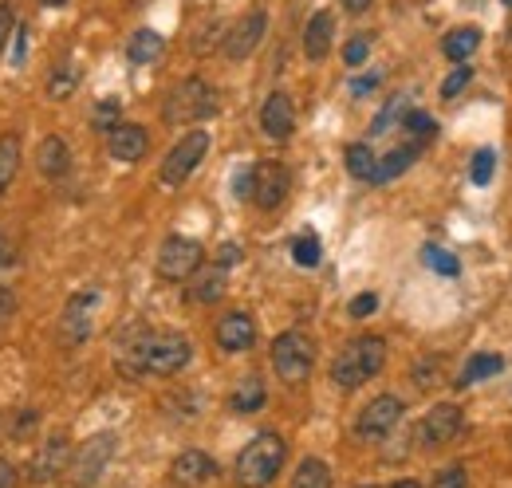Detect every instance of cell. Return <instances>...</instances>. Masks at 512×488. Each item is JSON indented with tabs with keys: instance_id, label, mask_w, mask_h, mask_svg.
I'll use <instances>...</instances> for the list:
<instances>
[{
	"instance_id": "31",
	"label": "cell",
	"mask_w": 512,
	"mask_h": 488,
	"mask_svg": "<svg viewBox=\"0 0 512 488\" xmlns=\"http://www.w3.org/2000/svg\"><path fill=\"white\" fill-rule=\"evenodd\" d=\"M414 107H410V99L406 95H394L390 103H386L383 111L375 115V126H371V134H390V130H398L402 122H406V115H410Z\"/></svg>"
},
{
	"instance_id": "41",
	"label": "cell",
	"mask_w": 512,
	"mask_h": 488,
	"mask_svg": "<svg viewBox=\"0 0 512 488\" xmlns=\"http://www.w3.org/2000/svg\"><path fill=\"white\" fill-rule=\"evenodd\" d=\"M375 307H379V296L375 292H363V296L351 300L347 311H351V319H367V315H375Z\"/></svg>"
},
{
	"instance_id": "22",
	"label": "cell",
	"mask_w": 512,
	"mask_h": 488,
	"mask_svg": "<svg viewBox=\"0 0 512 488\" xmlns=\"http://www.w3.org/2000/svg\"><path fill=\"white\" fill-rule=\"evenodd\" d=\"M162 52H166V40H162V32H154V28H138L127 44V60L134 63V67L154 63Z\"/></svg>"
},
{
	"instance_id": "16",
	"label": "cell",
	"mask_w": 512,
	"mask_h": 488,
	"mask_svg": "<svg viewBox=\"0 0 512 488\" xmlns=\"http://www.w3.org/2000/svg\"><path fill=\"white\" fill-rule=\"evenodd\" d=\"M217 477V461L201 449H186L174 465H170V481L178 488H201Z\"/></svg>"
},
{
	"instance_id": "39",
	"label": "cell",
	"mask_w": 512,
	"mask_h": 488,
	"mask_svg": "<svg viewBox=\"0 0 512 488\" xmlns=\"http://www.w3.org/2000/svg\"><path fill=\"white\" fill-rule=\"evenodd\" d=\"M371 56V36H355V40H347V48H343V60L351 63V67H363Z\"/></svg>"
},
{
	"instance_id": "1",
	"label": "cell",
	"mask_w": 512,
	"mask_h": 488,
	"mask_svg": "<svg viewBox=\"0 0 512 488\" xmlns=\"http://www.w3.org/2000/svg\"><path fill=\"white\" fill-rule=\"evenodd\" d=\"M193 359L190 339L182 331H150L142 323L127 327L115 347V363L127 378L142 374H178Z\"/></svg>"
},
{
	"instance_id": "35",
	"label": "cell",
	"mask_w": 512,
	"mask_h": 488,
	"mask_svg": "<svg viewBox=\"0 0 512 488\" xmlns=\"http://www.w3.org/2000/svg\"><path fill=\"white\" fill-rule=\"evenodd\" d=\"M493 170H497V154H493V150H477V154H473V166H469L473 185H489L493 182Z\"/></svg>"
},
{
	"instance_id": "36",
	"label": "cell",
	"mask_w": 512,
	"mask_h": 488,
	"mask_svg": "<svg viewBox=\"0 0 512 488\" xmlns=\"http://www.w3.org/2000/svg\"><path fill=\"white\" fill-rule=\"evenodd\" d=\"M91 126L95 130H115L119 126V99H103V103H95V111H91Z\"/></svg>"
},
{
	"instance_id": "10",
	"label": "cell",
	"mask_w": 512,
	"mask_h": 488,
	"mask_svg": "<svg viewBox=\"0 0 512 488\" xmlns=\"http://www.w3.org/2000/svg\"><path fill=\"white\" fill-rule=\"evenodd\" d=\"M288 189H292L288 166H280V162H260V166H253V201L264 213L280 209L288 201Z\"/></svg>"
},
{
	"instance_id": "46",
	"label": "cell",
	"mask_w": 512,
	"mask_h": 488,
	"mask_svg": "<svg viewBox=\"0 0 512 488\" xmlns=\"http://www.w3.org/2000/svg\"><path fill=\"white\" fill-rule=\"evenodd\" d=\"M237 197H253V170L237 174Z\"/></svg>"
},
{
	"instance_id": "32",
	"label": "cell",
	"mask_w": 512,
	"mask_h": 488,
	"mask_svg": "<svg viewBox=\"0 0 512 488\" xmlns=\"http://www.w3.org/2000/svg\"><path fill=\"white\" fill-rule=\"evenodd\" d=\"M292 488H331V469L320 457H304L296 477H292Z\"/></svg>"
},
{
	"instance_id": "3",
	"label": "cell",
	"mask_w": 512,
	"mask_h": 488,
	"mask_svg": "<svg viewBox=\"0 0 512 488\" xmlns=\"http://www.w3.org/2000/svg\"><path fill=\"white\" fill-rule=\"evenodd\" d=\"M386 366V343L379 335H363V339H351L339 359L331 363V378L339 390H359L363 382H371L379 370Z\"/></svg>"
},
{
	"instance_id": "23",
	"label": "cell",
	"mask_w": 512,
	"mask_h": 488,
	"mask_svg": "<svg viewBox=\"0 0 512 488\" xmlns=\"http://www.w3.org/2000/svg\"><path fill=\"white\" fill-rule=\"evenodd\" d=\"M477 48H481V28H473V24L453 28V32H446V40H442V52H446L449 63H469V56Z\"/></svg>"
},
{
	"instance_id": "2",
	"label": "cell",
	"mask_w": 512,
	"mask_h": 488,
	"mask_svg": "<svg viewBox=\"0 0 512 488\" xmlns=\"http://www.w3.org/2000/svg\"><path fill=\"white\" fill-rule=\"evenodd\" d=\"M284 461H288V441L280 433H256L237 457V485L268 488L284 469Z\"/></svg>"
},
{
	"instance_id": "8",
	"label": "cell",
	"mask_w": 512,
	"mask_h": 488,
	"mask_svg": "<svg viewBox=\"0 0 512 488\" xmlns=\"http://www.w3.org/2000/svg\"><path fill=\"white\" fill-rule=\"evenodd\" d=\"M115 457V433H95L91 441H83V449L71 457V465H67V473H71V481L79 488L95 485L99 481V473L107 469V461Z\"/></svg>"
},
{
	"instance_id": "38",
	"label": "cell",
	"mask_w": 512,
	"mask_h": 488,
	"mask_svg": "<svg viewBox=\"0 0 512 488\" xmlns=\"http://www.w3.org/2000/svg\"><path fill=\"white\" fill-rule=\"evenodd\" d=\"M438 374H442V359H422L414 366V386L430 390V386H438Z\"/></svg>"
},
{
	"instance_id": "21",
	"label": "cell",
	"mask_w": 512,
	"mask_h": 488,
	"mask_svg": "<svg viewBox=\"0 0 512 488\" xmlns=\"http://www.w3.org/2000/svg\"><path fill=\"white\" fill-rule=\"evenodd\" d=\"M264 402H268V390H264L260 374H245L229 394V410L233 414H256V410H264Z\"/></svg>"
},
{
	"instance_id": "11",
	"label": "cell",
	"mask_w": 512,
	"mask_h": 488,
	"mask_svg": "<svg viewBox=\"0 0 512 488\" xmlns=\"http://www.w3.org/2000/svg\"><path fill=\"white\" fill-rule=\"evenodd\" d=\"M264 32H268V12L264 8H253V12H245L237 24H233V32L225 36V56L233 63L249 60L256 52V44L264 40Z\"/></svg>"
},
{
	"instance_id": "48",
	"label": "cell",
	"mask_w": 512,
	"mask_h": 488,
	"mask_svg": "<svg viewBox=\"0 0 512 488\" xmlns=\"http://www.w3.org/2000/svg\"><path fill=\"white\" fill-rule=\"evenodd\" d=\"M343 8H347L351 16H359V12H367V8H371V0H343Z\"/></svg>"
},
{
	"instance_id": "12",
	"label": "cell",
	"mask_w": 512,
	"mask_h": 488,
	"mask_svg": "<svg viewBox=\"0 0 512 488\" xmlns=\"http://www.w3.org/2000/svg\"><path fill=\"white\" fill-rule=\"evenodd\" d=\"M457 433H461V410H457L453 402H442V406H434V410L418 422V445H422V449H442Z\"/></svg>"
},
{
	"instance_id": "14",
	"label": "cell",
	"mask_w": 512,
	"mask_h": 488,
	"mask_svg": "<svg viewBox=\"0 0 512 488\" xmlns=\"http://www.w3.org/2000/svg\"><path fill=\"white\" fill-rule=\"evenodd\" d=\"M217 347L229 351V355H241V351H253L256 343V323L249 311H229L217 319Z\"/></svg>"
},
{
	"instance_id": "19",
	"label": "cell",
	"mask_w": 512,
	"mask_h": 488,
	"mask_svg": "<svg viewBox=\"0 0 512 488\" xmlns=\"http://www.w3.org/2000/svg\"><path fill=\"white\" fill-rule=\"evenodd\" d=\"M36 170H40L48 182H60V178H67V170H71V150H67L64 138L48 134V138L40 142V150H36Z\"/></svg>"
},
{
	"instance_id": "15",
	"label": "cell",
	"mask_w": 512,
	"mask_h": 488,
	"mask_svg": "<svg viewBox=\"0 0 512 488\" xmlns=\"http://www.w3.org/2000/svg\"><path fill=\"white\" fill-rule=\"evenodd\" d=\"M260 130L272 138V142H288L292 130H296V107L284 91H272L260 107Z\"/></svg>"
},
{
	"instance_id": "6",
	"label": "cell",
	"mask_w": 512,
	"mask_h": 488,
	"mask_svg": "<svg viewBox=\"0 0 512 488\" xmlns=\"http://www.w3.org/2000/svg\"><path fill=\"white\" fill-rule=\"evenodd\" d=\"M205 154H209V130H190V134H182V142H174V150L162 158V170H158L162 185L190 182V174L205 162Z\"/></svg>"
},
{
	"instance_id": "53",
	"label": "cell",
	"mask_w": 512,
	"mask_h": 488,
	"mask_svg": "<svg viewBox=\"0 0 512 488\" xmlns=\"http://www.w3.org/2000/svg\"><path fill=\"white\" fill-rule=\"evenodd\" d=\"M505 4H509V8H512V0H505Z\"/></svg>"
},
{
	"instance_id": "52",
	"label": "cell",
	"mask_w": 512,
	"mask_h": 488,
	"mask_svg": "<svg viewBox=\"0 0 512 488\" xmlns=\"http://www.w3.org/2000/svg\"><path fill=\"white\" fill-rule=\"evenodd\" d=\"M390 488H422L418 481H398V485H390Z\"/></svg>"
},
{
	"instance_id": "18",
	"label": "cell",
	"mask_w": 512,
	"mask_h": 488,
	"mask_svg": "<svg viewBox=\"0 0 512 488\" xmlns=\"http://www.w3.org/2000/svg\"><path fill=\"white\" fill-rule=\"evenodd\" d=\"M67 465H71L67 437H48L44 449L36 453V461H32V481H56L60 473H67Z\"/></svg>"
},
{
	"instance_id": "44",
	"label": "cell",
	"mask_w": 512,
	"mask_h": 488,
	"mask_svg": "<svg viewBox=\"0 0 512 488\" xmlns=\"http://www.w3.org/2000/svg\"><path fill=\"white\" fill-rule=\"evenodd\" d=\"M12 311H16V296L8 288H0V327L12 319Z\"/></svg>"
},
{
	"instance_id": "25",
	"label": "cell",
	"mask_w": 512,
	"mask_h": 488,
	"mask_svg": "<svg viewBox=\"0 0 512 488\" xmlns=\"http://www.w3.org/2000/svg\"><path fill=\"white\" fill-rule=\"evenodd\" d=\"M505 370V359L501 355H469V363L461 366V374H457V386H477V382H485V378H497Z\"/></svg>"
},
{
	"instance_id": "47",
	"label": "cell",
	"mask_w": 512,
	"mask_h": 488,
	"mask_svg": "<svg viewBox=\"0 0 512 488\" xmlns=\"http://www.w3.org/2000/svg\"><path fill=\"white\" fill-rule=\"evenodd\" d=\"M24 48H28V32L16 28V56H12V63H24Z\"/></svg>"
},
{
	"instance_id": "26",
	"label": "cell",
	"mask_w": 512,
	"mask_h": 488,
	"mask_svg": "<svg viewBox=\"0 0 512 488\" xmlns=\"http://www.w3.org/2000/svg\"><path fill=\"white\" fill-rule=\"evenodd\" d=\"M375 170H379V154L367 142H351L347 146V174L359 182H375Z\"/></svg>"
},
{
	"instance_id": "27",
	"label": "cell",
	"mask_w": 512,
	"mask_h": 488,
	"mask_svg": "<svg viewBox=\"0 0 512 488\" xmlns=\"http://www.w3.org/2000/svg\"><path fill=\"white\" fill-rule=\"evenodd\" d=\"M402 134H406V142H410V146L426 150V146L438 138V122L430 119L426 111H410V115H406V122H402Z\"/></svg>"
},
{
	"instance_id": "30",
	"label": "cell",
	"mask_w": 512,
	"mask_h": 488,
	"mask_svg": "<svg viewBox=\"0 0 512 488\" xmlns=\"http://www.w3.org/2000/svg\"><path fill=\"white\" fill-rule=\"evenodd\" d=\"M75 87H79V67L71 60H60L52 67V75H48V95L60 103L67 95H75Z\"/></svg>"
},
{
	"instance_id": "34",
	"label": "cell",
	"mask_w": 512,
	"mask_h": 488,
	"mask_svg": "<svg viewBox=\"0 0 512 488\" xmlns=\"http://www.w3.org/2000/svg\"><path fill=\"white\" fill-rule=\"evenodd\" d=\"M292 260H296L300 268H316V264H320V237H316V233H300V237L292 241Z\"/></svg>"
},
{
	"instance_id": "13",
	"label": "cell",
	"mask_w": 512,
	"mask_h": 488,
	"mask_svg": "<svg viewBox=\"0 0 512 488\" xmlns=\"http://www.w3.org/2000/svg\"><path fill=\"white\" fill-rule=\"evenodd\" d=\"M99 292L95 288H83V292H75L71 300H67L64 315H60V335H64L67 343H83L87 335H91V315H95V307H99Z\"/></svg>"
},
{
	"instance_id": "54",
	"label": "cell",
	"mask_w": 512,
	"mask_h": 488,
	"mask_svg": "<svg viewBox=\"0 0 512 488\" xmlns=\"http://www.w3.org/2000/svg\"><path fill=\"white\" fill-rule=\"evenodd\" d=\"M363 488H371V485H363Z\"/></svg>"
},
{
	"instance_id": "49",
	"label": "cell",
	"mask_w": 512,
	"mask_h": 488,
	"mask_svg": "<svg viewBox=\"0 0 512 488\" xmlns=\"http://www.w3.org/2000/svg\"><path fill=\"white\" fill-rule=\"evenodd\" d=\"M12 473H16V469H12L8 461H0V488H8V485H12V481H16Z\"/></svg>"
},
{
	"instance_id": "51",
	"label": "cell",
	"mask_w": 512,
	"mask_h": 488,
	"mask_svg": "<svg viewBox=\"0 0 512 488\" xmlns=\"http://www.w3.org/2000/svg\"><path fill=\"white\" fill-rule=\"evenodd\" d=\"M40 4H44V8H64L67 0H40Z\"/></svg>"
},
{
	"instance_id": "4",
	"label": "cell",
	"mask_w": 512,
	"mask_h": 488,
	"mask_svg": "<svg viewBox=\"0 0 512 488\" xmlns=\"http://www.w3.org/2000/svg\"><path fill=\"white\" fill-rule=\"evenodd\" d=\"M162 115H166L170 126H190V122L209 119V115H217V91H213L201 75H190V79H182V83L170 91Z\"/></svg>"
},
{
	"instance_id": "40",
	"label": "cell",
	"mask_w": 512,
	"mask_h": 488,
	"mask_svg": "<svg viewBox=\"0 0 512 488\" xmlns=\"http://www.w3.org/2000/svg\"><path fill=\"white\" fill-rule=\"evenodd\" d=\"M434 488H469V477H465L461 465H449V469H442V473L434 477Z\"/></svg>"
},
{
	"instance_id": "5",
	"label": "cell",
	"mask_w": 512,
	"mask_h": 488,
	"mask_svg": "<svg viewBox=\"0 0 512 488\" xmlns=\"http://www.w3.org/2000/svg\"><path fill=\"white\" fill-rule=\"evenodd\" d=\"M272 366L288 386L308 382L312 366H316V343L304 331H284L272 339Z\"/></svg>"
},
{
	"instance_id": "17",
	"label": "cell",
	"mask_w": 512,
	"mask_h": 488,
	"mask_svg": "<svg viewBox=\"0 0 512 488\" xmlns=\"http://www.w3.org/2000/svg\"><path fill=\"white\" fill-rule=\"evenodd\" d=\"M107 146H111V158H115V162H138V158H146V150H150V134H146V126H138V122H119V126L111 130Z\"/></svg>"
},
{
	"instance_id": "37",
	"label": "cell",
	"mask_w": 512,
	"mask_h": 488,
	"mask_svg": "<svg viewBox=\"0 0 512 488\" xmlns=\"http://www.w3.org/2000/svg\"><path fill=\"white\" fill-rule=\"evenodd\" d=\"M469 79H473V67H469V63H457V71L442 83V99H457V95L469 87Z\"/></svg>"
},
{
	"instance_id": "33",
	"label": "cell",
	"mask_w": 512,
	"mask_h": 488,
	"mask_svg": "<svg viewBox=\"0 0 512 488\" xmlns=\"http://www.w3.org/2000/svg\"><path fill=\"white\" fill-rule=\"evenodd\" d=\"M422 264H426L430 272H438V276H457V272H461L457 256L446 252V248H438V244H426V248H422Z\"/></svg>"
},
{
	"instance_id": "24",
	"label": "cell",
	"mask_w": 512,
	"mask_h": 488,
	"mask_svg": "<svg viewBox=\"0 0 512 488\" xmlns=\"http://www.w3.org/2000/svg\"><path fill=\"white\" fill-rule=\"evenodd\" d=\"M422 150L418 146H410V142H402V146H394L386 158H379V170H375V185H386L394 182L398 174H406L410 166H414V158H418Z\"/></svg>"
},
{
	"instance_id": "7",
	"label": "cell",
	"mask_w": 512,
	"mask_h": 488,
	"mask_svg": "<svg viewBox=\"0 0 512 488\" xmlns=\"http://www.w3.org/2000/svg\"><path fill=\"white\" fill-rule=\"evenodd\" d=\"M201 244L193 241V237H166L162 248H158V276L162 280H190L197 276V268H201Z\"/></svg>"
},
{
	"instance_id": "43",
	"label": "cell",
	"mask_w": 512,
	"mask_h": 488,
	"mask_svg": "<svg viewBox=\"0 0 512 488\" xmlns=\"http://www.w3.org/2000/svg\"><path fill=\"white\" fill-rule=\"evenodd\" d=\"M12 24H16V16H12V4H0V52H4L8 36H12Z\"/></svg>"
},
{
	"instance_id": "29",
	"label": "cell",
	"mask_w": 512,
	"mask_h": 488,
	"mask_svg": "<svg viewBox=\"0 0 512 488\" xmlns=\"http://www.w3.org/2000/svg\"><path fill=\"white\" fill-rule=\"evenodd\" d=\"M16 170H20V138L16 134H4L0 138V197L12 189Z\"/></svg>"
},
{
	"instance_id": "45",
	"label": "cell",
	"mask_w": 512,
	"mask_h": 488,
	"mask_svg": "<svg viewBox=\"0 0 512 488\" xmlns=\"http://www.w3.org/2000/svg\"><path fill=\"white\" fill-rule=\"evenodd\" d=\"M237 260H241V248H237V244H221L217 264H221V268H229V264H237Z\"/></svg>"
},
{
	"instance_id": "9",
	"label": "cell",
	"mask_w": 512,
	"mask_h": 488,
	"mask_svg": "<svg viewBox=\"0 0 512 488\" xmlns=\"http://www.w3.org/2000/svg\"><path fill=\"white\" fill-rule=\"evenodd\" d=\"M402 398H394V394H379V398H371L363 410H359V418H355V433L359 437H367V441H375V437H386L390 429L402 422Z\"/></svg>"
},
{
	"instance_id": "42",
	"label": "cell",
	"mask_w": 512,
	"mask_h": 488,
	"mask_svg": "<svg viewBox=\"0 0 512 488\" xmlns=\"http://www.w3.org/2000/svg\"><path fill=\"white\" fill-rule=\"evenodd\" d=\"M379 83H383V75H379V71H371V75H363V79H355V83H351V95H359V99H363V95H371Z\"/></svg>"
},
{
	"instance_id": "28",
	"label": "cell",
	"mask_w": 512,
	"mask_h": 488,
	"mask_svg": "<svg viewBox=\"0 0 512 488\" xmlns=\"http://www.w3.org/2000/svg\"><path fill=\"white\" fill-rule=\"evenodd\" d=\"M225 296V268H213V272H201L190 284V300L193 304H217Z\"/></svg>"
},
{
	"instance_id": "20",
	"label": "cell",
	"mask_w": 512,
	"mask_h": 488,
	"mask_svg": "<svg viewBox=\"0 0 512 488\" xmlns=\"http://www.w3.org/2000/svg\"><path fill=\"white\" fill-rule=\"evenodd\" d=\"M331 40H335V20H331V12H316V16L308 20V28H304V56L312 63L327 60Z\"/></svg>"
},
{
	"instance_id": "50",
	"label": "cell",
	"mask_w": 512,
	"mask_h": 488,
	"mask_svg": "<svg viewBox=\"0 0 512 488\" xmlns=\"http://www.w3.org/2000/svg\"><path fill=\"white\" fill-rule=\"evenodd\" d=\"M8 252H12V244H8V237H4V233H0V268H4V264H8Z\"/></svg>"
}]
</instances>
